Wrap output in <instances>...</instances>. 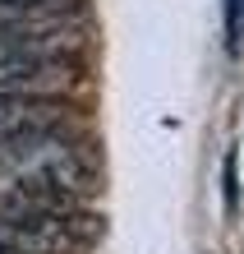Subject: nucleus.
Masks as SVG:
<instances>
[{"label": "nucleus", "mask_w": 244, "mask_h": 254, "mask_svg": "<svg viewBox=\"0 0 244 254\" xmlns=\"http://www.w3.org/2000/svg\"><path fill=\"white\" fill-rule=\"evenodd\" d=\"M97 176L93 148L60 121L0 139V208H79Z\"/></svg>", "instance_id": "f257e3e1"}, {"label": "nucleus", "mask_w": 244, "mask_h": 254, "mask_svg": "<svg viewBox=\"0 0 244 254\" xmlns=\"http://www.w3.org/2000/svg\"><path fill=\"white\" fill-rule=\"evenodd\" d=\"M83 79L79 37L74 28L60 33H0V93L55 102L74 93Z\"/></svg>", "instance_id": "f03ea898"}, {"label": "nucleus", "mask_w": 244, "mask_h": 254, "mask_svg": "<svg viewBox=\"0 0 244 254\" xmlns=\"http://www.w3.org/2000/svg\"><path fill=\"white\" fill-rule=\"evenodd\" d=\"M97 222L79 208H0V254H79Z\"/></svg>", "instance_id": "7ed1b4c3"}, {"label": "nucleus", "mask_w": 244, "mask_h": 254, "mask_svg": "<svg viewBox=\"0 0 244 254\" xmlns=\"http://www.w3.org/2000/svg\"><path fill=\"white\" fill-rule=\"evenodd\" d=\"M60 111L51 102H33V97H5L0 93V139L9 134H23V129H37V125H55Z\"/></svg>", "instance_id": "20e7f679"}, {"label": "nucleus", "mask_w": 244, "mask_h": 254, "mask_svg": "<svg viewBox=\"0 0 244 254\" xmlns=\"http://www.w3.org/2000/svg\"><path fill=\"white\" fill-rule=\"evenodd\" d=\"M240 23H244V0H226V47L240 51Z\"/></svg>", "instance_id": "39448f33"}, {"label": "nucleus", "mask_w": 244, "mask_h": 254, "mask_svg": "<svg viewBox=\"0 0 244 254\" xmlns=\"http://www.w3.org/2000/svg\"><path fill=\"white\" fill-rule=\"evenodd\" d=\"M226 208H240V162H235V148L226 153Z\"/></svg>", "instance_id": "423d86ee"}]
</instances>
